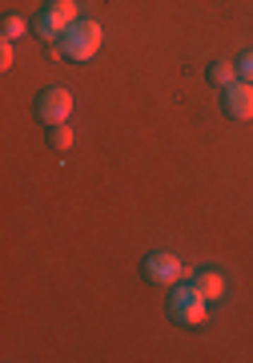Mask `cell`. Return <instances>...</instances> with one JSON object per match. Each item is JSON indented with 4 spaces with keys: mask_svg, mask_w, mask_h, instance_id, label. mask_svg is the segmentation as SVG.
Returning a JSON list of instances; mask_svg holds the SVG:
<instances>
[{
    "mask_svg": "<svg viewBox=\"0 0 253 363\" xmlns=\"http://www.w3.org/2000/svg\"><path fill=\"white\" fill-rule=\"evenodd\" d=\"M101 40H105V28L97 25V21H76L69 33H64L57 45H49L52 57H64V61H76V65H85V61H93L97 52H101Z\"/></svg>",
    "mask_w": 253,
    "mask_h": 363,
    "instance_id": "1",
    "label": "cell"
},
{
    "mask_svg": "<svg viewBox=\"0 0 253 363\" xmlns=\"http://www.w3.org/2000/svg\"><path fill=\"white\" fill-rule=\"evenodd\" d=\"M76 21H81V4H76V0H45V9L33 16V33H37L45 45H57Z\"/></svg>",
    "mask_w": 253,
    "mask_h": 363,
    "instance_id": "2",
    "label": "cell"
},
{
    "mask_svg": "<svg viewBox=\"0 0 253 363\" xmlns=\"http://www.w3.org/2000/svg\"><path fill=\"white\" fill-rule=\"evenodd\" d=\"M165 311H169V319L177 327H201L205 311H209V298H205L193 283H185V286L177 283V291H169V307H165Z\"/></svg>",
    "mask_w": 253,
    "mask_h": 363,
    "instance_id": "3",
    "label": "cell"
},
{
    "mask_svg": "<svg viewBox=\"0 0 253 363\" xmlns=\"http://www.w3.org/2000/svg\"><path fill=\"white\" fill-rule=\"evenodd\" d=\"M141 274H145L149 283H157V286H177L181 274H185V267H181L177 255L153 250V255H145V262H141Z\"/></svg>",
    "mask_w": 253,
    "mask_h": 363,
    "instance_id": "4",
    "label": "cell"
},
{
    "mask_svg": "<svg viewBox=\"0 0 253 363\" xmlns=\"http://www.w3.org/2000/svg\"><path fill=\"white\" fill-rule=\"evenodd\" d=\"M69 113H73V93L69 89L49 85V89L37 93V117L45 125H61V121H69Z\"/></svg>",
    "mask_w": 253,
    "mask_h": 363,
    "instance_id": "5",
    "label": "cell"
},
{
    "mask_svg": "<svg viewBox=\"0 0 253 363\" xmlns=\"http://www.w3.org/2000/svg\"><path fill=\"white\" fill-rule=\"evenodd\" d=\"M221 109L233 121H253V85L249 81H233L225 93H221Z\"/></svg>",
    "mask_w": 253,
    "mask_h": 363,
    "instance_id": "6",
    "label": "cell"
},
{
    "mask_svg": "<svg viewBox=\"0 0 253 363\" xmlns=\"http://www.w3.org/2000/svg\"><path fill=\"white\" fill-rule=\"evenodd\" d=\"M189 283L197 286V291H201V295L209 298V303H217V298H225V286H229V283H225V274H221V271H213V267H201V271L193 274Z\"/></svg>",
    "mask_w": 253,
    "mask_h": 363,
    "instance_id": "7",
    "label": "cell"
},
{
    "mask_svg": "<svg viewBox=\"0 0 253 363\" xmlns=\"http://www.w3.org/2000/svg\"><path fill=\"white\" fill-rule=\"evenodd\" d=\"M205 77H209V85H217V89H229L237 77V61H213V65L205 69Z\"/></svg>",
    "mask_w": 253,
    "mask_h": 363,
    "instance_id": "8",
    "label": "cell"
},
{
    "mask_svg": "<svg viewBox=\"0 0 253 363\" xmlns=\"http://www.w3.org/2000/svg\"><path fill=\"white\" fill-rule=\"evenodd\" d=\"M45 142H49V150H69L73 145V130H69V121H61V125H49V133H45Z\"/></svg>",
    "mask_w": 253,
    "mask_h": 363,
    "instance_id": "9",
    "label": "cell"
},
{
    "mask_svg": "<svg viewBox=\"0 0 253 363\" xmlns=\"http://www.w3.org/2000/svg\"><path fill=\"white\" fill-rule=\"evenodd\" d=\"M0 33H4V40H20L28 33L25 16H4V25H0Z\"/></svg>",
    "mask_w": 253,
    "mask_h": 363,
    "instance_id": "10",
    "label": "cell"
},
{
    "mask_svg": "<svg viewBox=\"0 0 253 363\" xmlns=\"http://www.w3.org/2000/svg\"><path fill=\"white\" fill-rule=\"evenodd\" d=\"M237 77L253 85V49H245V52L237 57Z\"/></svg>",
    "mask_w": 253,
    "mask_h": 363,
    "instance_id": "11",
    "label": "cell"
},
{
    "mask_svg": "<svg viewBox=\"0 0 253 363\" xmlns=\"http://www.w3.org/2000/svg\"><path fill=\"white\" fill-rule=\"evenodd\" d=\"M0 69H13V40L0 45Z\"/></svg>",
    "mask_w": 253,
    "mask_h": 363,
    "instance_id": "12",
    "label": "cell"
}]
</instances>
